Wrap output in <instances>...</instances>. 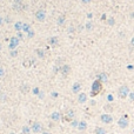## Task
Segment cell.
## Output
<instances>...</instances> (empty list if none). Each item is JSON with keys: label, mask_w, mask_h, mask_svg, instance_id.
<instances>
[{"label": "cell", "mask_w": 134, "mask_h": 134, "mask_svg": "<svg viewBox=\"0 0 134 134\" xmlns=\"http://www.w3.org/2000/svg\"><path fill=\"white\" fill-rule=\"evenodd\" d=\"M129 99H131L132 101H134V92L133 93H129Z\"/></svg>", "instance_id": "cell-24"}, {"label": "cell", "mask_w": 134, "mask_h": 134, "mask_svg": "<svg viewBox=\"0 0 134 134\" xmlns=\"http://www.w3.org/2000/svg\"><path fill=\"white\" fill-rule=\"evenodd\" d=\"M41 134H49L48 132H44V133H41Z\"/></svg>", "instance_id": "cell-35"}, {"label": "cell", "mask_w": 134, "mask_h": 134, "mask_svg": "<svg viewBox=\"0 0 134 134\" xmlns=\"http://www.w3.org/2000/svg\"><path fill=\"white\" fill-rule=\"evenodd\" d=\"M21 26H24L21 22H17V24H15V30H17V31H20V30H21Z\"/></svg>", "instance_id": "cell-17"}, {"label": "cell", "mask_w": 134, "mask_h": 134, "mask_svg": "<svg viewBox=\"0 0 134 134\" xmlns=\"http://www.w3.org/2000/svg\"><path fill=\"white\" fill-rule=\"evenodd\" d=\"M131 45H132V46H133V47H134V38H133V39L131 40Z\"/></svg>", "instance_id": "cell-32"}, {"label": "cell", "mask_w": 134, "mask_h": 134, "mask_svg": "<svg viewBox=\"0 0 134 134\" xmlns=\"http://www.w3.org/2000/svg\"><path fill=\"white\" fill-rule=\"evenodd\" d=\"M33 34H34V32L31 30L30 32H28V38H32V37H33Z\"/></svg>", "instance_id": "cell-23"}, {"label": "cell", "mask_w": 134, "mask_h": 134, "mask_svg": "<svg viewBox=\"0 0 134 134\" xmlns=\"http://www.w3.org/2000/svg\"><path fill=\"white\" fill-rule=\"evenodd\" d=\"M87 28H88V30H91V28H92V24H87Z\"/></svg>", "instance_id": "cell-31"}, {"label": "cell", "mask_w": 134, "mask_h": 134, "mask_svg": "<svg viewBox=\"0 0 134 134\" xmlns=\"http://www.w3.org/2000/svg\"><path fill=\"white\" fill-rule=\"evenodd\" d=\"M51 118H52V120H54V121H58V120L60 119V114H59L58 112H54L52 115H51Z\"/></svg>", "instance_id": "cell-12"}, {"label": "cell", "mask_w": 134, "mask_h": 134, "mask_svg": "<svg viewBox=\"0 0 134 134\" xmlns=\"http://www.w3.org/2000/svg\"><path fill=\"white\" fill-rule=\"evenodd\" d=\"M22 27H24V31H25V32H30V31H31V26H30V25H28V24H26V25H24V26H22Z\"/></svg>", "instance_id": "cell-19"}, {"label": "cell", "mask_w": 134, "mask_h": 134, "mask_svg": "<svg viewBox=\"0 0 134 134\" xmlns=\"http://www.w3.org/2000/svg\"><path fill=\"white\" fill-rule=\"evenodd\" d=\"M108 22H110V24H114V20H113V19H111V20H110Z\"/></svg>", "instance_id": "cell-34"}, {"label": "cell", "mask_w": 134, "mask_h": 134, "mask_svg": "<svg viewBox=\"0 0 134 134\" xmlns=\"http://www.w3.org/2000/svg\"><path fill=\"white\" fill-rule=\"evenodd\" d=\"M37 52L39 53V57H41V58H43V57H44V52H43V51H40V49H38Z\"/></svg>", "instance_id": "cell-25"}, {"label": "cell", "mask_w": 134, "mask_h": 134, "mask_svg": "<svg viewBox=\"0 0 134 134\" xmlns=\"http://www.w3.org/2000/svg\"><path fill=\"white\" fill-rule=\"evenodd\" d=\"M35 18H37V20H38V21H40V22L45 21V19H46L45 11H43V9H39V11L35 13Z\"/></svg>", "instance_id": "cell-4"}, {"label": "cell", "mask_w": 134, "mask_h": 134, "mask_svg": "<svg viewBox=\"0 0 134 134\" xmlns=\"http://www.w3.org/2000/svg\"><path fill=\"white\" fill-rule=\"evenodd\" d=\"M100 119L102 122H105V124H111V122L113 121V118L111 114H102V115L100 116Z\"/></svg>", "instance_id": "cell-5"}, {"label": "cell", "mask_w": 134, "mask_h": 134, "mask_svg": "<svg viewBox=\"0 0 134 134\" xmlns=\"http://www.w3.org/2000/svg\"><path fill=\"white\" fill-rule=\"evenodd\" d=\"M86 100H87V95L85 93H80L79 98H78V101H79L80 104H84V102H86Z\"/></svg>", "instance_id": "cell-8"}, {"label": "cell", "mask_w": 134, "mask_h": 134, "mask_svg": "<svg viewBox=\"0 0 134 134\" xmlns=\"http://www.w3.org/2000/svg\"><path fill=\"white\" fill-rule=\"evenodd\" d=\"M18 39L17 38H12V40H11V45H9V47L11 48H15L17 47V45H18Z\"/></svg>", "instance_id": "cell-11"}, {"label": "cell", "mask_w": 134, "mask_h": 134, "mask_svg": "<svg viewBox=\"0 0 134 134\" xmlns=\"http://www.w3.org/2000/svg\"><path fill=\"white\" fill-rule=\"evenodd\" d=\"M0 26H1V18H0Z\"/></svg>", "instance_id": "cell-36"}, {"label": "cell", "mask_w": 134, "mask_h": 134, "mask_svg": "<svg viewBox=\"0 0 134 134\" xmlns=\"http://www.w3.org/2000/svg\"><path fill=\"white\" fill-rule=\"evenodd\" d=\"M118 94H119V97L121 98V99H125V98L129 94V88H128V86H126V85L121 86V87L119 88Z\"/></svg>", "instance_id": "cell-2"}, {"label": "cell", "mask_w": 134, "mask_h": 134, "mask_svg": "<svg viewBox=\"0 0 134 134\" xmlns=\"http://www.w3.org/2000/svg\"><path fill=\"white\" fill-rule=\"evenodd\" d=\"M100 91H101V81L100 80H97L92 85V95H97Z\"/></svg>", "instance_id": "cell-1"}, {"label": "cell", "mask_w": 134, "mask_h": 134, "mask_svg": "<svg viewBox=\"0 0 134 134\" xmlns=\"http://www.w3.org/2000/svg\"><path fill=\"white\" fill-rule=\"evenodd\" d=\"M22 133L24 134H30L31 133V128L28 126H24L22 127Z\"/></svg>", "instance_id": "cell-15"}, {"label": "cell", "mask_w": 134, "mask_h": 134, "mask_svg": "<svg viewBox=\"0 0 134 134\" xmlns=\"http://www.w3.org/2000/svg\"><path fill=\"white\" fill-rule=\"evenodd\" d=\"M61 71H62V73L64 74H67L68 72H70V66H68V65H64L62 68H61Z\"/></svg>", "instance_id": "cell-14"}, {"label": "cell", "mask_w": 134, "mask_h": 134, "mask_svg": "<svg viewBox=\"0 0 134 134\" xmlns=\"http://www.w3.org/2000/svg\"><path fill=\"white\" fill-rule=\"evenodd\" d=\"M0 51H1V44H0Z\"/></svg>", "instance_id": "cell-37"}, {"label": "cell", "mask_w": 134, "mask_h": 134, "mask_svg": "<svg viewBox=\"0 0 134 134\" xmlns=\"http://www.w3.org/2000/svg\"><path fill=\"white\" fill-rule=\"evenodd\" d=\"M9 134H15V133H9Z\"/></svg>", "instance_id": "cell-38"}, {"label": "cell", "mask_w": 134, "mask_h": 134, "mask_svg": "<svg viewBox=\"0 0 134 134\" xmlns=\"http://www.w3.org/2000/svg\"><path fill=\"white\" fill-rule=\"evenodd\" d=\"M128 124H129V121H128V116H127V115L121 116V118L119 119V121H118V125H119L120 128H126V127H128Z\"/></svg>", "instance_id": "cell-3"}, {"label": "cell", "mask_w": 134, "mask_h": 134, "mask_svg": "<svg viewBox=\"0 0 134 134\" xmlns=\"http://www.w3.org/2000/svg\"><path fill=\"white\" fill-rule=\"evenodd\" d=\"M80 88H81V85H80L79 82H75L73 85V87H72V91H73V93H79Z\"/></svg>", "instance_id": "cell-9"}, {"label": "cell", "mask_w": 134, "mask_h": 134, "mask_svg": "<svg viewBox=\"0 0 134 134\" xmlns=\"http://www.w3.org/2000/svg\"><path fill=\"white\" fill-rule=\"evenodd\" d=\"M81 1H82L84 4H88L89 1H91V0H81Z\"/></svg>", "instance_id": "cell-29"}, {"label": "cell", "mask_w": 134, "mask_h": 134, "mask_svg": "<svg viewBox=\"0 0 134 134\" xmlns=\"http://www.w3.org/2000/svg\"><path fill=\"white\" fill-rule=\"evenodd\" d=\"M64 22H65V18H64V17H60V19H59V24H64Z\"/></svg>", "instance_id": "cell-21"}, {"label": "cell", "mask_w": 134, "mask_h": 134, "mask_svg": "<svg viewBox=\"0 0 134 134\" xmlns=\"http://www.w3.org/2000/svg\"><path fill=\"white\" fill-rule=\"evenodd\" d=\"M11 54H12V57H15V55H17V51H13Z\"/></svg>", "instance_id": "cell-30"}, {"label": "cell", "mask_w": 134, "mask_h": 134, "mask_svg": "<svg viewBox=\"0 0 134 134\" xmlns=\"http://www.w3.org/2000/svg\"><path fill=\"white\" fill-rule=\"evenodd\" d=\"M107 99H108V101H112L113 100V97H112V95H108V97H107Z\"/></svg>", "instance_id": "cell-28"}, {"label": "cell", "mask_w": 134, "mask_h": 134, "mask_svg": "<svg viewBox=\"0 0 134 134\" xmlns=\"http://www.w3.org/2000/svg\"><path fill=\"white\" fill-rule=\"evenodd\" d=\"M78 128H79V131H85L86 128H87V122L86 121H80L79 125H78Z\"/></svg>", "instance_id": "cell-10"}, {"label": "cell", "mask_w": 134, "mask_h": 134, "mask_svg": "<svg viewBox=\"0 0 134 134\" xmlns=\"http://www.w3.org/2000/svg\"><path fill=\"white\" fill-rule=\"evenodd\" d=\"M21 91L24 92V93H26V92L28 91V86H27V85H26V86L24 85V86H22V87H21Z\"/></svg>", "instance_id": "cell-20"}, {"label": "cell", "mask_w": 134, "mask_h": 134, "mask_svg": "<svg viewBox=\"0 0 134 134\" xmlns=\"http://www.w3.org/2000/svg\"><path fill=\"white\" fill-rule=\"evenodd\" d=\"M99 79H100L101 81H106V80H107V75L105 73H102L100 76H99Z\"/></svg>", "instance_id": "cell-18"}, {"label": "cell", "mask_w": 134, "mask_h": 134, "mask_svg": "<svg viewBox=\"0 0 134 134\" xmlns=\"http://www.w3.org/2000/svg\"><path fill=\"white\" fill-rule=\"evenodd\" d=\"M0 100H5V95H4V94H0Z\"/></svg>", "instance_id": "cell-27"}, {"label": "cell", "mask_w": 134, "mask_h": 134, "mask_svg": "<svg viewBox=\"0 0 134 134\" xmlns=\"http://www.w3.org/2000/svg\"><path fill=\"white\" fill-rule=\"evenodd\" d=\"M32 131L34 133H39V132L43 131V125L40 124V122H34L33 126H32Z\"/></svg>", "instance_id": "cell-6"}, {"label": "cell", "mask_w": 134, "mask_h": 134, "mask_svg": "<svg viewBox=\"0 0 134 134\" xmlns=\"http://www.w3.org/2000/svg\"><path fill=\"white\" fill-rule=\"evenodd\" d=\"M22 8H24V5H22L21 0H15L14 5H13V9L14 11H21Z\"/></svg>", "instance_id": "cell-7"}, {"label": "cell", "mask_w": 134, "mask_h": 134, "mask_svg": "<svg viewBox=\"0 0 134 134\" xmlns=\"http://www.w3.org/2000/svg\"><path fill=\"white\" fill-rule=\"evenodd\" d=\"M95 133L97 134H106V131H105V128H102V127H97L95 128Z\"/></svg>", "instance_id": "cell-13"}, {"label": "cell", "mask_w": 134, "mask_h": 134, "mask_svg": "<svg viewBox=\"0 0 134 134\" xmlns=\"http://www.w3.org/2000/svg\"><path fill=\"white\" fill-rule=\"evenodd\" d=\"M38 92H39V89L35 88V89H34V94H38Z\"/></svg>", "instance_id": "cell-33"}, {"label": "cell", "mask_w": 134, "mask_h": 134, "mask_svg": "<svg viewBox=\"0 0 134 134\" xmlns=\"http://www.w3.org/2000/svg\"><path fill=\"white\" fill-rule=\"evenodd\" d=\"M105 111H106V112H112L113 107L111 106V105H106V106H105Z\"/></svg>", "instance_id": "cell-16"}, {"label": "cell", "mask_w": 134, "mask_h": 134, "mask_svg": "<svg viewBox=\"0 0 134 134\" xmlns=\"http://www.w3.org/2000/svg\"><path fill=\"white\" fill-rule=\"evenodd\" d=\"M4 75V70H3V67H0V76H3Z\"/></svg>", "instance_id": "cell-26"}, {"label": "cell", "mask_w": 134, "mask_h": 134, "mask_svg": "<svg viewBox=\"0 0 134 134\" xmlns=\"http://www.w3.org/2000/svg\"><path fill=\"white\" fill-rule=\"evenodd\" d=\"M78 125H79V122L75 121V120H74V121L72 122V126H73V127H78Z\"/></svg>", "instance_id": "cell-22"}]
</instances>
